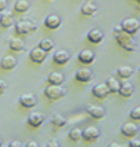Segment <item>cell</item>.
Masks as SVG:
<instances>
[{
	"instance_id": "obj_1",
	"label": "cell",
	"mask_w": 140,
	"mask_h": 147,
	"mask_svg": "<svg viewBox=\"0 0 140 147\" xmlns=\"http://www.w3.org/2000/svg\"><path fill=\"white\" fill-rule=\"evenodd\" d=\"M114 38H115V41L118 43V45L121 48H124L125 51L135 52L136 48H137V44L132 38V34L124 32L121 29V26H115L114 28Z\"/></svg>"
},
{
	"instance_id": "obj_2",
	"label": "cell",
	"mask_w": 140,
	"mask_h": 147,
	"mask_svg": "<svg viewBox=\"0 0 140 147\" xmlns=\"http://www.w3.org/2000/svg\"><path fill=\"white\" fill-rule=\"evenodd\" d=\"M14 30H15V34L18 36H28L37 30V24L36 21H32V19H21L15 24Z\"/></svg>"
},
{
	"instance_id": "obj_3",
	"label": "cell",
	"mask_w": 140,
	"mask_h": 147,
	"mask_svg": "<svg viewBox=\"0 0 140 147\" xmlns=\"http://www.w3.org/2000/svg\"><path fill=\"white\" fill-rule=\"evenodd\" d=\"M44 95L47 99L50 100H58L61 98L66 95V90L62 85H54V84H48L44 90Z\"/></svg>"
},
{
	"instance_id": "obj_4",
	"label": "cell",
	"mask_w": 140,
	"mask_h": 147,
	"mask_svg": "<svg viewBox=\"0 0 140 147\" xmlns=\"http://www.w3.org/2000/svg\"><path fill=\"white\" fill-rule=\"evenodd\" d=\"M120 26H121V29L124 32L129 33V34H135V33L139 32L140 22L136 18H127L120 24Z\"/></svg>"
},
{
	"instance_id": "obj_5",
	"label": "cell",
	"mask_w": 140,
	"mask_h": 147,
	"mask_svg": "<svg viewBox=\"0 0 140 147\" xmlns=\"http://www.w3.org/2000/svg\"><path fill=\"white\" fill-rule=\"evenodd\" d=\"M99 136H100V131L95 127H87L85 129H83V134H81V139H84L85 142H89V143H92V142H95L99 139Z\"/></svg>"
},
{
	"instance_id": "obj_6",
	"label": "cell",
	"mask_w": 140,
	"mask_h": 147,
	"mask_svg": "<svg viewBox=\"0 0 140 147\" xmlns=\"http://www.w3.org/2000/svg\"><path fill=\"white\" fill-rule=\"evenodd\" d=\"M29 58L32 59V62L41 65L44 63V61L47 59V52L44 50H41L40 47H36V48H33L32 51L29 52Z\"/></svg>"
},
{
	"instance_id": "obj_7",
	"label": "cell",
	"mask_w": 140,
	"mask_h": 147,
	"mask_svg": "<svg viewBox=\"0 0 140 147\" xmlns=\"http://www.w3.org/2000/svg\"><path fill=\"white\" fill-rule=\"evenodd\" d=\"M19 105L24 107V109H33L36 105H37V100H36V96L32 95V94H25L19 98Z\"/></svg>"
},
{
	"instance_id": "obj_8",
	"label": "cell",
	"mask_w": 140,
	"mask_h": 147,
	"mask_svg": "<svg viewBox=\"0 0 140 147\" xmlns=\"http://www.w3.org/2000/svg\"><path fill=\"white\" fill-rule=\"evenodd\" d=\"M108 94H110V91H108L106 83L96 84V85L92 87V95L95 96V98H98V99H104Z\"/></svg>"
},
{
	"instance_id": "obj_9",
	"label": "cell",
	"mask_w": 140,
	"mask_h": 147,
	"mask_svg": "<svg viewBox=\"0 0 140 147\" xmlns=\"http://www.w3.org/2000/svg\"><path fill=\"white\" fill-rule=\"evenodd\" d=\"M78 61L84 65H91L94 63V61H95V52L91 51V50H83V51L78 52Z\"/></svg>"
},
{
	"instance_id": "obj_10",
	"label": "cell",
	"mask_w": 140,
	"mask_h": 147,
	"mask_svg": "<svg viewBox=\"0 0 140 147\" xmlns=\"http://www.w3.org/2000/svg\"><path fill=\"white\" fill-rule=\"evenodd\" d=\"M87 113L95 120H102L104 114H106V111H104L102 106H96V105H89L87 107Z\"/></svg>"
},
{
	"instance_id": "obj_11",
	"label": "cell",
	"mask_w": 140,
	"mask_h": 147,
	"mask_svg": "<svg viewBox=\"0 0 140 147\" xmlns=\"http://www.w3.org/2000/svg\"><path fill=\"white\" fill-rule=\"evenodd\" d=\"M137 131H139V128L133 122H125L121 127V134L127 138H135L137 135Z\"/></svg>"
},
{
	"instance_id": "obj_12",
	"label": "cell",
	"mask_w": 140,
	"mask_h": 147,
	"mask_svg": "<svg viewBox=\"0 0 140 147\" xmlns=\"http://www.w3.org/2000/svg\"><path fill=\"white\" fill-rule=\"evenodd\" d=\"M87 38H88L89 43H92V44H100L103 41V38H104V34H103V32L100 29H92V30L88 32Z\"/></svg>"
},
{
	"instance_id": "obj_13",
	"label": "cell",
	"mask_w": 140,
	"mask_h": 147,
	"mask_svg": "<svg viewBox=\"0 0 140 147\" xmlns=\"http://www.w3.org/2000/svg\"><path fill=\"white\" fill-rule=\"evenodd\" d=\"M74 77H76L77 81H80V83H89L92 80V77H94V73L89 69H78L76 71V76Z\"/></svg>"
},
{
	"instance_id": "obj_14",
	"label": "cell",
	"mask_w": 140,
	"mask_h": 147,
	"mask_svg": "<svg viewBox=\"0 0 140 147\" xmlns=\"http://www.w3.org/2000/svg\"><path fill=\"white\" fill-rule=\"evenodd\" d=\"M61 22H62L61 17H59V15H54V14L48 15V17L44 19V25L47 26L48 29H51V30L58 29V28L61 26Z\"/></svg>"
},
{
	"instance_id": "obj_15",
	"label": "cell",
	"mask_w": 140,
	"mask_h": 147,
	"mask_svg": "<svg viewBox=\"0 0 140 147\" xmlns=\"http://www.w3.org/2000/svg\"><path fill=\"white\" fill-rule=\"evenodd\" d=\"M133 85L129 83V81H122L120 83V90H118V94L122 96V98H131L133 95Z\"/></svg>"
},
{
	"instance_id": "obj_16",
	"label": "cell",
	"mask_w": 140,
	"mask_h": 147,
	"mask_svg": "<svg viewBox=\"0 0 140 147\" xmlns=\"http://www.w3.org/2000/svg\"><path fill=\"white\" fill-rule=\"evenodd\" d=\"M15 66H17V59L11 55H6L0 61V67L3 70H13L15 69Z\"/></svg>"
},
{
	"instance_id": "obj_17",
	"label": "cell",
	"mask_w": 140,
	"mask_h": 147,
	"mask_svg": "<svg viewBox=\"0 0 140 147\" xmlns=\"http://www.w3.org/2000/svg\"><path fill=\"white\" fill-rule=\"evenodd\" d=\"M43 122H44V114L41 113H32L28 117V124L33 128H38Z\"/></svg>"
},
{
	"instance_id": "obj_18",
	"label": "cell",
	"mask_w": 140,
	"mask_h": 147,
	"mask_svg": "<svg viewBox=\"0 0 140 147\" xmlns=\"http://www.w3.org/2000/svg\"><path fill=\"white\" fill-rule=\"evenodd\" d=\"M70 59V54L67 51H65V50H59V51H57L55 54H54V62L57 65H66L67 62H69Z\"/></svg>"
},
{
	"instance_id": "obj_19",
	"label": "cell",
	"mask_w": 140,
	"mask_h": 147,
	"mask_svg": "<svg viewBox=\"0 0 140 147\" xmlns=\"http://www.w3.org/2000/svg\"><path fill=\"white\" fill-rule=\"evenodd\" d=\"M8 47H10V50L14 52H21L25 50V41H24L22 38L13 37L8 41Z\"/></svg>"
},
{
	"instance_id": "obj_20",
	"label": "cell",
	"mask_w": 140,
	"mask_h": 147,
	"mask_svg": "<svg viewBox=\"0 0 140 147\" xmlns=\"http://www.w3.org/2000/svg\"><path fill=\"white\" fill-rule=\"evenodd\" d=\"M65 81V77L62 73H58V71H52L48 74L47 77V83L48 84H54V85H62Z\"/></svg>"
},
{
	"instance_id": "obj_21",
	"label": "cell",
	"mask_w": 140,
	"mask_h": 147,
	"mask_svg": "<svg viewBox=\"0 0 140 147\" xmlns=\"http://www.w3.org/2000/svg\"><path fill=\"white\" fill-rule=\"evenodd\" d=\"M30 8V3L28 0H17L14 4V11L18 14H25L29 11Z\"/></svg>"
},
{
	"instance_id": "obj_22",
	"label": "cell",
	"mask_w": 140,
	"mask_h": 147,
	"mask_svg": "<svg viewBox=\"0 0 140 147\" xmlns=\"http://www.w3.org/2000/svg\"><path fill=\"white\" fill-rule=\"evenodd\" d=\"M80 11H81V14H83V15L92 17V15L98 11V6H96V4H94V3H91V1H88V3L83 4V7L80 8Z\"/></svg>"
},
{
	"instance_id": "obj_23",
	"label": "cell",
	"mask_w": 140,
	"mask_h": 147,
	"mask_svg": "<svg viewBox=\"0 0 140 147\" xmlns=\"http://www.w3.org/2000/svg\"><path fill=\"white\" fill-rule=\"evenodd\" d=\"M14 25V15L11 13H3L0 15V26L1 28H10Z\"/></svg>"
},
{
	"instance_id": "obj_24",
	"label": "cell",
	"mask_w": 140,
	"mask_h": 147,
	"mask_svg": "<svg viewBox=\"0 0 140 147\" xmlns=\"http://www.w3.org/2000/svg\"><path fill=\"white\" fill-rule=\"evenodd\" d=\"M133 71L135 70L131 67V66H120V67L117 69V76L120 77V78L127 80V78L133 76Z\"/></svg>"
},
{
	"instance_id": "obj_25",
	"label": "cell",
	"mask_w": 140,
	"mask_h": 147,
	"mask_svg": "<svg viewBox=\"0 0 140 147\" xmlns=\"http://www.w3.org/2000/svg\"><path fill=\"white\" fill-rule=\"evenodd\" d=\"M106 85H107L108 91L111 94H117L118 90H120V81L115 78V77H108L107 81H106Z\"/></svg>"
},
{
	"instance_id": "obj_26",
	"label": "cell",
	"mask_w": 140,
	"mask_h": 147,
	"mask_svg": "<svg viewBox=\"0 0 140 147\" xmlns=\"http://www.w3.org/2000/svg\"><path fill=\"white\" fill-rule=\"evenodd\" d=\"M38 47H40L41 50H44L45 52H50L54 50V41L50 40V38H43V40H40Z\"/></svg>"
},
{
	"instance_id": "obj_27",
	"label": "cell",
	"mask_w": 140,
	"mask_h": 147,
	"mask_svg": "<svg viewBox=\"0 0 140 147\" xmlns=\"http://www.w3.org/2000/svg\"><path fill=\"white\" fill-rule=\"evenodd\" d=\"M81 134H83V131L80 128H73L69 131V139L71 142H78L80 139H81Z\"/></svg>"
},
{
	"instance_id": "obj_28",
	"label": "cell",
	"mask_w": 140,
	"mask_h": 147,
	"mask_svg": "<svg viewBox=\"0 0 140 147\" xmlns=\"http://www.w3.org/2000/svg\"><path fill=\"white\" fill-rule=\"evenodd\" d=\"M51 124L54 125V127H57V128H62V127L66 125V120H65L62 115L57 114V115H54V117H52Z\"/></svg>"
},
{
	"instance_id": "obj_29",
	"label": "cell",
	"mask_w": 140,
	"mask_h": 147,
	"mask_svg": "<svg viewBox=\"0 0 140 147\" xmlns=\"http://www.w3.org/2000/svg\"><path fill=\"white\" fill-rule=\"evenodd\" d=\"M129 117H131L133 121H140V106H137V107H135V109L131 110Z\"/></svg>"
},
{
	"instance_id": "obj_30",
	"label": "cell",
	"mask_w": 140,
	"mask_h": 147,
	"mask_svg": "<svg viewBox=\"0 0 140 147\" xmlns=\"http://www.w3.org/2000/svg\"><path fill=\"white\" fill-rule=\"evenodd\" d=\"M128 146H131V147H140V140H139V139H133V138H131V142L128 143Z\"/></svg>"
},
{
	"instance_id": "obj_31",
	"label": "cell",
	"mask_w": 140,
	"mask_h": 147,
	"mask_svg": "<svg viewBox=\"0 0 140 147\" xmlns=\"http://www.w3.org/2000/svg\"><path fill=\"white\" fill-rule=\"evenodd\" d=\"M7 90V83L6 81H3V80H0V95H3Z\"/></svg>"
},
{
	"instance_id": "obj_32",
	"label": "cell",
	"mask_w": 140,
	"mask_h": 147,
	"mask_svg": "<svg viewBox=\"0 0 140 147\" xmlns=\"http://www.w3.org/2000/svg\"><path fill=\"white\" fill-rule=\"evenodd\" d=\"M45 146H47V147H58V146H59V142L52 139V140H50L47 144H45Z\"/></svg>"
},
{
	"instance_id": "obj_33",
	"label": "cell",
	"mask_w": 140,
	"mask_h": 147,
	"mask_svg": "<svg viewBox=\"0 0 140 147\" xmlns=\"http://www.w3.org/2000/svg\"><path fill=\"white\" fill-rule=\"evenodd\" d=\"M7 8V0H0V13H3Z\"/></svg>"
},
{
	"instance_id": "obj_34",
	"label": "cell",
	"mask_w": 140,
	"mask_h": 147,
	"mask_svg": "<svg viewBox=\"0 0 140 147\" xmlns=\"http://www.w3.org/2000/svg\"><path fill=\"white\" fill-rule=\"evenodd\" d=\"M8 146L10 147H22V143H21V142H10V143H8Z\"/></svg>"
},
{
	"instance_id": "obj_35",
	"label": "cell",
	"mask_w": 140,
	"mask_h": 147,
	"mask_svg": "<svg viewBox=\"0 0 140 147\" xmlns=\"http://www.w3.org/2000/svg\"><path fill=\"white\" fill-rule=\"evenodd\" d=\"M25 146H26V147H37L38 144L36 143V142H28V143H26Z\"/></svg>"
},
{
	"instance_id": "obj_36",
	"label": "cell",
	"mask_w": 140,
	"mask_h": 147,
	"mask_svg": "<svg viewBox=\"0 0 140 147\" xmlns=\"http://www.w3.org/2000/svg\"><path fill=\"white\" fill-rule=\"evenodd\" d=\"M0 146H1V140H0Z\"/></svg>"
},
{
	"instance_id": "obj_37",
	"label": "cell",
	"mask_w": 140,
	"mask_h": 147,
	"mask_svg": "<svg viewBox=\"0 0 140 147\" xmlns=\"http://www.w3.org/2000/svg\"><path fill=\"white\" fill-rule=\"evenodd\" d=\"M139 73H140V67H139Z\"/></svg>"
}]
</instances>
